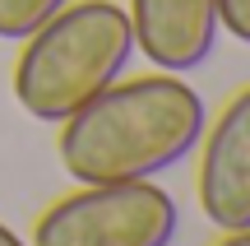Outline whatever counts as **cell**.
<instances>
[{"label":"cell","instance_id":"6da1fadb","mask_svg":"<svg viewBox=\"0 0 250 246\" xmlns=\"http://www.w3.org/2000/svg\"><path fill=\"white\" fill-rule=\"evenodd\" d=\"M208 107L181 74L116 79L61 121L56 154L74 181H158L199 149Z\"/></svg>","mask_w":250,"mask_h":246},{"label":"cell","instance_id":"7a4b0ae2","mask_svg":"<svg viewBox=\"0 0 250 246\" xmlns=\"http://www.w3.org/2000/svg\"><path fill=\"white\" fill-rule=\"evenodd\" d=\"M130 61L134 33L116 0H70L23 37L14 61V98L33 121L61 126L107 84H116Z\"/></svg>","mask_w":250,"mask_h":246},{"label":"cell","instance_id":"3957f363","mask_svg":"<svg viewBox=\"0 0 250 246\" xmlns=\"http://www.w3.org/2000/svg\"><path fill=\"white\" fill-rule=\"evenodd\" d=\"M181 209L158 181H74L46 204L28 246H171Z\"/></svg>","mask_w":250,"mask_h":246},{"label":"cell","instance_id":"277c9868","mask_svg":"<svg viewBox=\"0 0 250 246\" xmlns=\"http://www.w3.org/2000/svg\"><path fill=\"white\" fill-rule=\"evenodd\" d=\"M195 195L218 232L250 228V84L232 93L218 121H208L199 135Z\"/></svg>","mask_w":250,"mask_h":246},{"label":"cell","instance_id":"5b68a950","mask_svg":"<svg viewBox=\"0 0 250 246\" xmlns=\"http://www.w3.org/2000/svg\"><path fill=\"white\" fill-rule=\"evenodd\" d=\"M134 51L148 56L153 70L190 74L213 56L218 42V0H130Z\"/></svg>","mask_w":250,"mask_h":246},{"label":"cell","instance_id":"8992f818","mask_svg":"<svg viewBox=\"0 0 250 246\" xmlns=\"http://www.w3.org/2000/svg\"><path fill=\"white\" fill-rule=\"evenodd\" d=\"M70 0H0V37L5 42H23L33 28H42Z\"/></svg>","mask_w":250,"mask_h":246},{"label":"cell","instance_id":"52a82bcc","mask_svg":"<svg viewBox=\"0 0 250 246\" xmlns=\"http://www.w3.org/2000/svg\"><path fill=\"white\" fill-rule=\"evenodd\" d=\"M218 23L250 46V0H218Z\"/></svg>","mask_w":250,"mask_h":246},{"label":"cell","instance_id":"ba28073f","mask_svg":"<svg viewBox=\"0 0 250 246\" xmlns=\"http://www.w3.org/2000/svg\"><path fill=\"white\" fill-rule=\"evenodd\" d=\"M213 246H250V228H241V232H223Z\"/></svg>","mask_w":250,"mask_h":246},{"label":"cell","instance_id":"9c48e42d","mask_svg":"<svg viewBox=\"0 0 250 246\" xmlns=\"http://www.w3.org/2000/svg\"><path fill=\"white\" fill-rule=\"evenodd\" d=\"M0 246H28V242L19 237V232L9 228V223H0Z\"/></svg>","mask_w":250,"mask_h":246}]
</instances>
